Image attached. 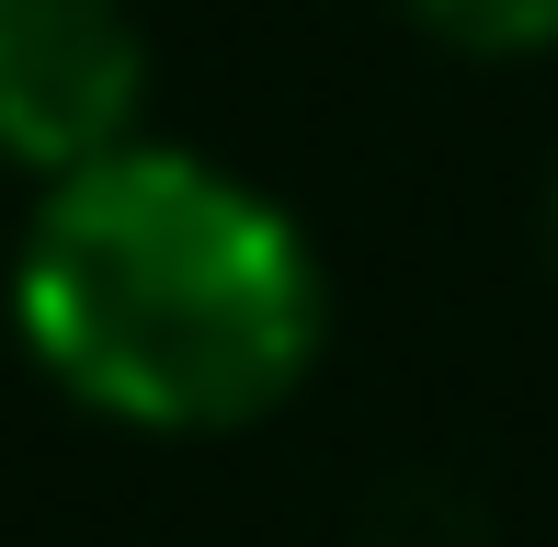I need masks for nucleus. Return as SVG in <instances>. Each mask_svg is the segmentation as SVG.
I'll list each match as a JSON object with an SVG mask.
<instances>
[{"mask_svg": "<svg viewBox=\"0 0 558 547\" xmlns=\"http://www.w3.org/2000/svg\"><path fill=\"white\" fill-rule=\"evenodd\" d=\"M12 331L58 400L114 434H251L331 354V263L308 217L251 171L171 137H125L35 183L12 240Z\"/></svg>", "mask_w": 558, "mask_h": 547, "instance_id": "f257e3e1", "label": "nucleus"}, {"mask_svg": "<svg viewBox=\"0 0 558 547\" xmlns=\"http://www.w3.org/2000/svg\"><path fill=\"white\" fill-rule=\"evenodd\" d=\"M148 58L137 0H0V171L58 183L148 137Z\"/></svg>", "mask_w": 558, "mask_h": 547, "instance_id": "f03ea898", "label": "nucleus"}, {"mask_svg": "<svg viewBox=\"0 0 558 547\" xmlns=\"http://www.w3.org/2000/svg\"><path fill=\"white\" fill-rule=\"evenodd\" d=\"M399 12L456 58H547L558 46V0H399Z\"/></svg>", "mask_w": 558, "mask_h": 547, "instance_id": "7ed1b4c3", "label": "nucleus"}, {"mask_svg": "<svg viewBox=\"0 0 558 547\" xmlns=\"http://www.w3.org/2000/svg\"><path fill=\"white\" fill-rule=\"evenodd\" d=\"M547 252H558V183H547Z\"/></svg>", "mask_w": 558, "mask_h": 547, "instance_id": "20e7f679", "label": "nucleus"}]
</instances>
